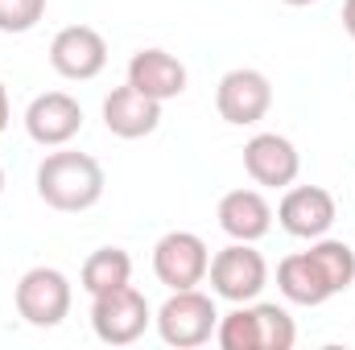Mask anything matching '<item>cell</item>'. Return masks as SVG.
<instances>
[{"instance_id":"cell-11","label":"cell","mask_w":355,"mask_h":350,"mask_svg":"<svg viewBox=\"0 0 355 350\" xmlns=\"http://www.w3.org/2000/svg\"><path fill=\"white\" fill-rule=\"evenodd\" d=\"M244 169H248V177L257 185L285 190V185H293V177L302 169V157H297L293 140H285L277 132H257L244 145Z\"/></svg>"},{"instance_id":"cell-1","label":"cell","mask_w":355,"mask_h":350,"mask_svg":"<svg viewBox=\"0 0 355 350\" xmlns=\"http://www.w3.org/2000/svg\"><path fill=\"white\" fill-rule=\"evenodd\" d=\"M103 169L99 161L87 153H50L42 165H37V198L62 214H79L91 210L99 198H103Z\"/></svg>"},{"instance_id":"cell-7","label":"cell","mask_w":355,"mask_h":350,"mask_svg":"<svg viewBox=\"0 0 355 350\" xmlns=\"http://www.w3.org/2000/svg\"><path fill=\"white\" fill-rule=\"evenodd\" d=\"M268 107H272V87H268L265 75L252 71V66L227 71V75L219 79V87H215V111H219L227 124H236V128L265 120Z\"/></svg>"},{"instance_id":"cell-3","label":"cell","mask_w":355,"mask_h":350,"mask_svg":"<svg viewBox=\"0 0 355 350\" xmlns=\"http://www.w3.org/2000/svg\"><path fill=\"white\" fill-rule=\"evenodd\" d=\"M153 313H149V301L145 293H137L132 284H120V288H107L99 297H91V330L99 342L107 347H128L137 342L145 330H149Z\"/></svg>"},{"instance_id":"cell-15","label":"cell","mask_w":355,"mask_h":350,"mask_svg":"<svg viewBox=\"0 0 355 350\" xmlns=\"http://www.w3.org/2000/svg\"><path fill=\"white\" fill-rule=\"evenodd\" d=\"M277 288H281V297H285V301H293V305H306V309H314V305H327V301L335 297L331 280L322 276V268L314 264V256H310V252L285 256V260L277 264Z\"/></svg>"},{"instance_id":"cell-12","label":"cell","mask_w":355,"mask_h":350,"mask_svg":"<svg viewBox=\"0 0 355 350\" xmlns=\"http://www.w3.org/2000/svg\"><path fill=\"white\" fill-rule=\"evenodd\" d=\"M103 124H107V132L120 136V140H141V136L157 132V124H162V103L149 99V95H141L132 83H124V87H116L103 99Z\"/></svg>"},{"instance_id":"cell-4","label":"cell","mask_w":355,"mask_h":350,"mask_svg":"<svg viewBox=\"0 0 355 350\" xmlns=\"http://www.w3.org/2000/svg\"><path fill=\"white\" fill-rule=\"evenodd\" d=\"M207 276H211L215 297H223V301H232V305H248V301H257V297L265 293L268 264L252 243H232V248H223V252L211 260Z\"/></svg>"},{"instance_id":"cell-2","label":"cell","mask_w":355,"mask_h":350,"mask_svg":"<svg viewBox=\"0 0 355 350\" xmlns=\"http://www.w3.org/2000/svg\"><path fill=\"white\" fill-rule=\"evenodd\" d=\"M157 334L166 347H178V350H190V347H202L211 342L215 326H219V309L207 293L198 288H178L170 293V301L157 309Z\"/></svg>"},{"instance_id":"cell-6","label":"cell","mask_w":355,"mask_h":350,"mask_svg":"<svg viewBox=\"0 0 355 350\" xmlns=\"http://www.w3.org/2000/svg\"><path fill=\"white\" fill-rule=\"evenodd\" d=\"M207 268H211V252L194 231H170L153 248V272L170 293L198 288L207 280Z\"/></svg>"},{"instance_id":"cell-14","label":"cell","mask_w":355,"mask_h":350,"mask_svg":"<svg viewBox=\"0 0 355 350\" xmlns=\"http://www.w3.org/2000/svg\"><path fill=\"white\" fill-rule=\"evenodd\" d=\"M128 83L141 95L166 103V99H178L186 91V66L178 62L174 54H166V50H141L128 62Z\"/></svg>"},{"instance_id":"cell-13","label":"cell","mask_w":355,"mask_h":350,"mask_svg":"<svg viewBox=\"0 0 355 350\" xmlns=\"http://www.w3.org/2000/svg\"><path fill=\"white\" fill-rule=\"evenodd\" d=\"M219 227L236 243H257L272 227V206L265 202L261 190H232L219 198Z\"/></svg>"},{"instance_id":"cell-22","label":"cell","mask_w":355,"mask_h":350,"mask_svg":"<svg viewBox=\"0 0 355 350\" xmlns=\"http://www.w3.org/2000/svg\"><path fill=\"white\" fill-rule=\"evenodd\" d=\"M343 29L355 37V0H347V4H343Z\"/></svg>"},{"instance_id":"cell-18","label":"cell","mask_w":355,"mask_h":350,"mask_svg":"<svg viewBox=\"0 0 355 350\" xmlns=\"http://www.w3.org/2000/svg\"><path fill=\"white\" fill-rule=\"evenodd\" d=\"M215 338H219L223 350H261V330H257L252 305H240V309H232L227 317H219Z\"/></svg>"},{"instance_id":"cell-24","label":"cell","mask_w":355,"mask_h":350,"mask_svg":"<svg viewBox=\"0 0 355 350\" xmlns=\"http://www.w3.org/2000/svg\"><path fill=\"white\" fill-rule=\"evenodd\" d=\"M0 194H4V169H0Z\"/></svg>"},{"instance_id":"cell-23","label":"cell","mask_w":355,"mask_h":350,"mask_svg":"<svg viewBox=\"0 0 355 350\" xmlns=\"http://www.w3.org/2000/svg\"><path fill=\"white\" fill-rule=\"evenodd\" d=\"M285 4H293V8H302V4H314V0H285Z\"/></svg>"},{"instance_id":"cell-21","label":"cell","mask_w":355,"mask_h":350,"mask_svg":"<svg viewBox=\"0 0 355 350\" xmlns=\"http://www.w3.org/2000/svg\"><path fill=\"white\" fill-rule=\"evenodd\" d=\"M8 116H12V111H8V91H4V83H0V132L8 128Z\"/></svg>"},{"instance_id":"cell-16","label":"cell","mask_w":355,"mask_h":350,"mask_svg":"<svg viewBox=\"0 0 355 350\" xmlns=\"http://www.w3.org/2000/svg\"><path fill=\"white\" fill-rule=\"evenodd\" d=\"M79 280H83V288H87L91 297H99V293L120 288V284L132 280V260H128L124 248H99V252H91L87 256Z\"/></svg>"},{"instance_id":"cell-10","label":"cell","mask_w":355,"mask_h":350,"mask_svg":"<svg viewBox=\"0 0 355 350\" xmlns=\"http://www.w3.org/2000/svg\"><path fill=\"white\" fill-rule=\"evenodd\" d=\"M277 223L293 239H322L335 227V198L322 185H293L277 206Z\"/></svg>"},{"instance_id":"cell-19","label":"cell","mask_w":355,"mask_h":350,"mask_svg":"<svg viewBox=\"0 0 355 350\" xmlns=\"http://www.w3.org/2000/svg\"><path fill=\"white\" fill-rule=\"evenodd\" d=\"M257 313V330H261V350H289L297 342V326L281 305H252Z\"/></svg>"},{"instance_id":"cell-8","label":"cell","mask_w":355,"mask_h":350,"mask_svg":"<svg viewBox=\"0 0 355 350\" xmlns=\"http://www.w3.org/2000/svg\"><path fill=\"white\" fill-rule=\"evenodd\" d=\"M79 128H83V107L67 91H46L25 107V132L42 149H62L67 140L79 136Z\"/></svg>"},{"instance_id":"cell-17","label":"cell","mask_w":355,"mask_h":350,"mask_svg":"<svg viewBox=\"0 0 355 350\" xmlns=\"http://www.w3.org/2000/svg\"><path fill=\"white\" fill-rule=\"evenodd\" d=\"M310 256L322 268V276L331 280L335 293H347L355 284V252L343 239H327V235L322 239H310Z\"/></svg>"},{"instance_id":"cell-9","label":"cell","mask_w":355,"mask_h":350,"mask_svg":"<svg viewBox=\"0 0 355 350\" xmlns=\"http://www.w3.org/2000/svg\"><path fill=\"white\" fill-rule=\"evenodd\" d=\"M50 66L71 83H87L107 66V42L91 25H67L50 42Z\"/></svg>"},{"instance_id":"cell-5","label":"cell","mask_w":355,"mask_h":350,"mask_svg":"<svg viewBox=\"0 0 355 350\" xmlns=\"http://www.w3.org/2000/svg\"><path fill=\"white\" fill-rule=\"evenodd\" d=\"M12 301H17V313L29 322V326H37V330H50V326H58L67 313H71V280L58 272V268H29L21 280H17V293H12Z\"/></svg>"},{"instance_id":"cell-20","label":"cell","mask_w":355,"mask_h":350,"mask_svg":"<svg viewBox=\"0 0 355 350\" xmlns=\"http://www.w3.org/2000/svg\"><path fill=\"white\" fill-rule=\"evenodd\" d=\"M46 17V0H0V33H29Z\"/></svg>"}]
</instances>
